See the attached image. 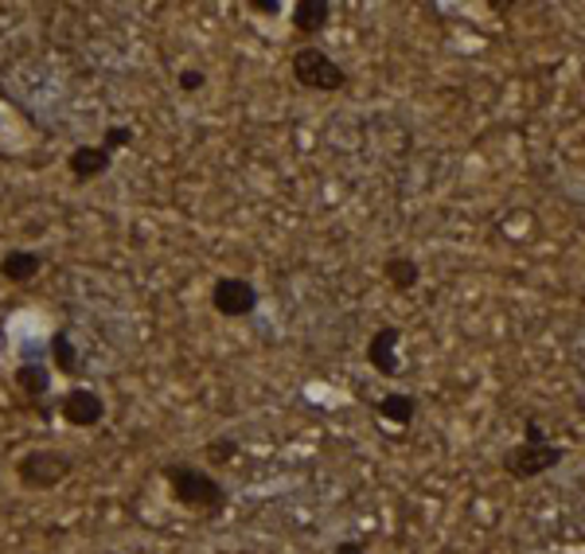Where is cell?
Listing matches in <instances>:
<instances>
[{
  "mask_svg": "<svg viewBox=\"0 0 585 554\" xmlns=\"http://www.w3.org/2000/svg\"><path fill=\"white\" fill-rule=\"evenodd\" d=\"M71 472H75V457L66 453V449H51V446L28 449V453L17 461V480L32 492L59 489Z\"/></svg>",
  "mask_w": 585,
  "mask_h": 554,
  "instance_id": "3957f363",
  "label": "cell"
},
{
  "mask_svg": "<svg viewBox=\"0 0 585 554\" xmlns=\"http://www.w3.org/2000/svg\"><path fill=\"white\" fill-rule=\"evenodd\" d=\"M203 83H207V75H203V71H199V66H184L180 75H176V86H180L184 94L203 91Z\"/></svg>",
  "mask_w": 585,
  "mask_h": 554,
  "instance_id": "e0dca14e",
  "label": "cell"
},
{
  "mask_svg": "<svg viewBox=\"0 0 585 554\" xmlns=\"http://www.w3.org/2000/svg\"><path fill=\"white\" fill-rule=\"evenodd\" d=\"M48 352H51V364H55V372L63 375V379H79V375H83V356H79L75 339H71V332L66 328L51 332Z\"/></svg>",
  "mask_w": 585,
  "mask_h": 554,
  "instance_id": "7c38bea8",
  "label": "cell"
},
{
  "mask_svg": "<svg viewBox=\"0 0 585 554\" xmlns=\"http://www.w3.org/2000/svg\"><path fill=\"white\" fill-rule=\"evenodd\" d=\"M488 9H492V12H508V9H515V0H488Z\"/></svg>",
  "mask_w": 585,
  "mask_h": 554,
  "instance_id": "ffe728a7",
  "label": "cell"
},
{
  "mask_svg": "<svg viewBox=\"0 0 585 554\" xmlns=\"http://www.w3.org/2000/svg\"><path fill=\"white\" fill-rule=\"evenodd\" d=\"M562 461H566V446H558V441L546 438L543 422H527L520 446L503 449L500 469H503V477L520 480L523 484V480H539L543 472L558 469Z\"/></svg>",
  "mask_w": 585,
  "mask_h": 554,
  "instance_id": "7a4b0ae2",
  "label": "cell"
},
{
  "mask_svg": "<svg viewBox=\"0 0 585 554\" xmlns=\"http://www.w3.org/2000/svg\"><path fill=\"white\" fill-rule=\"evenodd\" d=\"M383 278H387L390 290L398 293H410L414 285L421 282V265L414 262L410 254H390L387 262H383Z\"/></svg>",
  "mask_w": 585,
  "mask_h": 554,
  "instance_id": "5bb4252c",
  "label": "cell"
},
{
  "mask_svg": "<svg viewBox=\"0 0 585 554\" xmlns=\"http://www.w3.org/2000/svg\"><path fill=\"white\" fill-rule=\"evenodd\" d=\"M258 290L250 278L242 273H223V278H215L211 282V309L227 321H242V316H254L258 309Z\"/></svg>",
  "mask_w": 585,
  "mask_h": 554,
  "instance_id": "5b68a950",
  "label": "cell"
},
{
  "mask_svg": "<svg viewBox=\"0 0 585 554\" xmlns=\"http://www.w3.org/2000/svg\"><path fill=\"white\" fill-rule=\"evenodd\" d=\"M375 414L390 426H410L414 418H418V398L403 395V390H390V395H383L379 403H375Z\"/></svg>",
  "mask_w": 585,
  "mask_h": 554,
  "instance_id": "4fadbf2b",
  "label": "cell"
},
{
  "mask_svg": "<svg viewBox=\"0 0 585 554\" xmlns=\"http://www.w3.org/2000/svg\"><path fill=\"white\" fill-rule=\"evenodd\" d=\"M203 457L215 464V469H223V464H231L234 457H242V441L231 438V433H223V438H211L203 446Z\"/></svg>",
  "mask_w": 585,
  "mask_h": 554,
  "instance_id": "9a60e30c",
  "label": "cell"
},
{
  "mask_svg": "<svg viewBox=\"0 0 585 554\" xmlns=\"http://www.w3.org/2000/svg\"><path fill=\"white\" fill-rule=\"evenodd\" d=\"M40 273H43V254H35V250L9 247L0 254V278L9 285H32Z\"/></svg>",
  "mask_w": 585,
  "mask_h": 554,
  "instance_id": "9c48e42d",
  "label": "cell"
},
{
  "mask_svg": "<svg viewBox=\"0 0 585 554\" xmlns=\"http://www.w3.org/2000/svg\"><path fill=\"white\" fill-rule=\"evenodd\" d=\"M328 554H367V546H363V543H355V539H344V543H336Z\"/></svg>",
  "mask_w": 585,
  "mask_h": 554,
  "instance_id": "d6986e66",
  "label": "cell"
},
{
  "mask_svg": "<svg viewBox=\"0 0 585 554\" xmlns=\"http://www.w3.org/2000/svg\"><path fill=\"white\" fill-rule=\"evenodd\" d=\"M289 71H293V79H297L305 91L332 94V91H344V86H347L344 66H339L324 48H313V43H305L301 51H293V59H289Z\"/></svg>",
  "mask_w": 585,
  "mask_h": 554,
  "instance_id": "277c9868",
  "label": "cell"
},
{
  "mask_svg": "<svg viewBox=\"0 0 585 554\" xmlns=\"http://www.w3.org/2000/svg\"><path fill=\"white\" fill-rule=\"evenodd\" d=\"M160 477H165L168 496H173L176 504L188 508V512H196V515H207V520H219V515L227 512V504H231L223 484H219L207 469H199V464L168 461L165 469H160Z\"/></svg>",
  "mask_w": 585,
  "mask_h": 554,
  "instance_id": "6da1fadb",
  "label": "cell"
},
{
  "mask_svg": "<svg viewBox=\"0 0 585 554\" xmlns=\"http://www.w3.org/2000/svg\"><path fill=\"white\" fill-rule=\"evenodd\" d=\"M129 145H133V129H129V125H109V129L102 133V149H106V153L129 149Z\"/></svg>",
  "mask_w": 585,
  "mask_h": 554,
  "instance_id": "2e32d148",
  "label": "cell"
},
{
  "mask_svg": "<svg viewBox=\"0 0 585 554\" xmlns=\"http://www.w3.org/2000/svg\"><path fill=\"white\" fill-rule=\"evenodd\" d=\"M109 165H114V153H106L102 145H79V149L66 153V173L75 176L79 184L106 176Z\"/></svg>",
  "mask_w": 585,
  "mask_h": 554,
  "instance_id": "30bf717a",
  "label": "cell"
},
{
  "mask_svg": "<svg viewBox=\"0 0 585 554\" xmlns=\"http://www.w3.org/2000/svg\"><path fill=\"white\" fill-rule=\"evenodd\" d=\"M247 9L258 12V17H278V12H281V0H250Z\"/></svg>",
  "mask_w": 585,
  "mask_h": 554,
  "instance_id": "ac0fdd59",
  "label": "cell"
},
{
  "mask_svg": "<svg viewBox=\"0 0 585 554\" xmlns=\"http://www.w3.org/2000/svg\"><path fill=\"white\" fill-rule=\"evenodd\" d=\"M12 383H17V390L28 398V403L40 410V418H51V410L43 406V398L51 395V367L48 364H35V359H28V364H20L17 372H12Z\"/></svg>",
  "mask_w": 585,
  "mask_h": 554,
  "instance_id": "ba28073f",
  "label": "cell"
},
{
  "mask_svg": "<svg viewBox=\"0 0 585 554\" xmlns=\"http://www.w3.org/2000/svg\"><path fill=\"white\" fill-rule=\"evenodd\" d=\"M332 17H336L332 0H297L293 12H289V24H293V32L309 40V35H321L332 24Z\"/></svg>",
  "mask_w": 585,
  "mask_h": 554,
  "instance_id": "8fae6325",
  "label": "cell"
},
{
  "mask_svg": "<svg viewBox=\"0 0 585 554\" xmlns=\"http://www.w3.org/2000/svg\"><path fill=\"white\" fill-rule=\"evenodd\" d=\"M55 410L66 426L91 430V426H102V418H106V398H102L94 387H71L66 395H59Z\"/></svg>",
  "mask_w": 585,
  "mask_h": 554,
  "instance_id": "8992f818",
  "label": "cell"
},
{
  "mask_svg": "<svg viewBox=\"0 0 585 554\" xmlns=\"http://www.w3.org/2000/svg\"><path fill=\"white\" fill-rule=\"evenodd\" d=\"M398 348H403V328L383 324V328H375L372 339H367V364H372L383 379H395L398 367H403L398 364Z\"/></svg>",
  "mask_w": 585,
  "mask_h": 554,
  "instance_id": "52a82bcc",
  "label": "cell"
}]
</instances>
